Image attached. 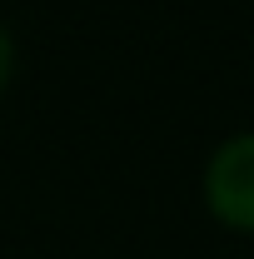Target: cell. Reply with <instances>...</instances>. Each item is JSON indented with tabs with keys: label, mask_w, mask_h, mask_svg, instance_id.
Returning <instances> with one entry per match:
<instances>
[{
	"label": "cell",
	"mask_w": 254,
	"mask_h": 259,
	"mask_svg": "<svg viewBox=\"0 0 254 259\" xmlns=\"http://www.w3.org/2000/svg\"><path fill=\"white\" fill-rule=\"evenodd\" d=\"M204 204L224 229L254 234V130L220 140L204 160Z\"/></svg>",
	"instance_id": "cell-1"
},
{
	"label": "cell",
	"mask_w": 254,
	"mask_h": 259,
	"mask_svg": "<svg viewBox=\"0 0 254 259\" xmlns=\"http://www.w3.org/2000/svg\"><path fill=\"white\" fill-rule=\"evenodd\" d=\"M10 80H15V35L0 25V95L10 90Z\"/></svg>",
	"instance_id": "cell-2"
}]
</instances>
